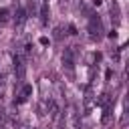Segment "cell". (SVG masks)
Segmentation results:
<instances>
[{
	"instance_id": "obj_1",
	"label": "cell",
	"mask_w": 129,
	"mask_h": 129,
	"mask_svg": "<svg viewBox=\"0 0 129 129\" xmlns=\"http://www.w3.org/2000/svg\"><path fill=\"white\" fill-rule=\"evenodd\" d=\"M24 20H26V12L20 8V10L16 12V24H18V26H22V24H24Z\"/></svg>"
}]
</instances>
